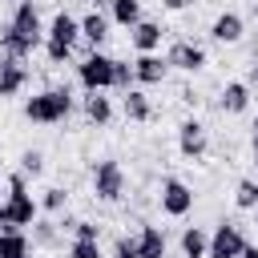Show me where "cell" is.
<instances>
[{"instance_id": "6da1fadb", "label": "cell", "mask_w": 258, "mask_h": 258, "mask_svg": "<svg viewBox=\"0 0 258 258\" xmlns=\"http://www.w3.org/2000/svg\"><path fill=\"white\" fill-rule=\"evenodd\" d=\"M44 24H40V8H36V0H16V8H12V20L4 24V32H0V52H4V60H24V56H32V48L44 40Z\"/></svg>"}, {"instance_id": "7a4b0ae2", "label": "cell", "mask_w": 258, "mask_h": 258, "mask_svg": "<svg viewBox=\"0 0 258 258\" xmlns=\"http://www.w3.org/2000/svg\"><path fill=\"white\" fill-rule=\"evenodd\" d=\"M73 113V93L69 85H52V89H40L24 101V117L36 121V125H60L64 117Z\"/></svg>"}, {"instance_id": "3957f363", "label": "cell", "mask_w": 258, "mask_h": 258, "mask_svg": "<svg viewBox=\"0 0 258 258\" xmlns=\"http://www.w3.org/2000/svg\"><path fill=\"white\" fill-rule=\"evenodd\" d=\"M8 218H12V226L20 230V226H36V218H40V202L28 194V177L16 169V173H8Z\"/></svg>"}, {"instance_id": "277c9868", "label": "cell", "mask_w": 258, "mask_h": 258, "mask_svg": "<svg viewBox=\"0 0 258 258\" xmlns=\"http://www.w3.org/2000/svg\"><path fill=\"white\" fill-rule=\"evenodd\" d=\"M77 81L85 93H105L113 89V56H105L101 48H93L81 64H77Z\"/></svg>"}, {"instance_id": "5b68a950", "label": "cell", "mask_w": 258, "mask_h": 258, "mask_svg": "<svg viewBox=\"0 0 258 258\" xmlns=\"http://www.w3.org/2000/svg\"><path fill=\"white\" fill-rule=\"evenodd\" d=\"M93 194L101 202H121V194H125V169H121V161L101 157L93 165Z\"/></svg>"}, {"instance_id": "8992f818", "label": "cell", "mask_w": 258, "mask_h": 258, "mask_svg": "<svg viewBox=\"0 0 258 258\" xmlns=\"http://www.w3.org/2000/svg\"><path fill=\"white\" fill-rule=\"evenodd\" d=\"M246 246H250V242H246L242 226H234V222H218L214 234H210V254H206V258H242Z\"/></svg>"}, {"instance_id": "52a82bcc", "label": "cell", "mask_w": 258, "mask_h": 258, "mask_svg": "<svg viewBox=\"0 0 258 258\" xmlns=\"http://www.w3.org/2000/svg\"><path fill=\"white\" fill-rule=\"evenodd\" d=\"M157 202L169 218H185L194 210V189L181 181V177H161V189H157Z\"/></svg>"}, {"instance_id": "ba28073f", "label": "cell", "mask_w": 258, "mask_h": 258, "mask_svg": "<svg viewBox=\"0 0 258 258\" xmlns=\"http://www.w3.org/2000/svg\"><path fill=\"white\" fill-rule=\"evenodd\" d=\"M206 149H210L206 125H202L198 117H185V121L177 125V153H181V157H189V161H198Z\"/></svg>"}, {"instance_id": "9c48e42d", "label": "cell", "mask_w": 258, "mask_h": 258, "mask_svg": "<svg viewBox=\"0 0 258 258\" xmlns=\"http://www.w3.org/2000/svg\"><path fill=\"white\" fill-rule=\"evenodd\" d=\"M169 69H181V73H202L206 69V48L194 44V40H173L169 52H165Z\"/></svg>"}, {"instance_id": "30bf717a", "label": "cell", "mask_w": 258, "mask_h": 258, "mask_svg": "<svg viewBox=\"0 0 258 258\" xmlns=\"http://www.w3.org/2000/svg\"><path fill=\"white\" fill-rule=\"evenodd\" d=\"M44 40H52V44H64V48H73L77 40H81V20L77 16H69L64 8L48 20V32H44Z\"/></svg>"}, {"instance_id": "8fae6325", "label": "cell", "mask_w": 258, "mask_h": 258, "mask_svg": "<svg viewBox=\"0 0 258 258\" xmlns=\"http://www.w3.org/2000/svg\"><path fill=\"white\" fill-rule=\"evenodd\" d=\"M242 32H246V24H242L238 12H218L214 24H210V40H218V44H238Z\"/></svg>"}, {"instance_id": "7c38bea8", "label": "cell", "mask_w": 258, "mask_h": 258, "mask_svg": "<svg viewBox=\"0 0 258 258\" xmlns=\"http://www.w3.org/2000/svg\"><path fill=\"white\" fill-rule=\"evenodd\" d=\"M133 73H137V85H161L165 73H169V60L157 56V52H141L133 60Z\"/></svg>"}, {"instance_id": "4fadbf2b", "label": "cell", "mask_w": 258, "mask_h": 258, "mask_svg": "<svg viewBox=\"0 0 258 258\" xmlns=\"http://www.w3.org/2000/svg\"><path fill=\"white\" fill-rule=\"evenodd\" d=\"M109 16L105 12H97V8H89L85 16H81V40H89V48H101L105 44V36H109Z\"/></svg>"}, {"instance_id": "5bb4252c", "label": "cell", "mask_w": 258, "mask_h": 258, "mask_svg": "<svg viewBox=\"0 0 258 258\" xmlns=\"http://www.w3.org/2000/svg\"><path fill=\"white\" fill-rule=\"evenodd\" d=\"M218 109L230 113V117L246 113V109H250V85H246V81H230V85L222 89V97H218Z\"/></svg>"}, {"instance_id": "9a60e30c", "label": "cell", "mask_w": 258, "mask_h": 258, "mask_svg": "<svg viewBox=\"0 0 258 258\" xmlns=\"http://www.w3.org/2000/svg\"><path fill=\"white\" fill-rule=\"evenodd\" d=\"M169 242H165V230L161 226H141L137 234V258H165Z\"/></svg>"}, {"instance_id": "2e32d148", "label": "cell", "mask_w": 258, "mask_h": 258, "mask_svg": "<svg viewBox=\"0 0 258 258\" xmlns=\"http://www.w3.org/2000/svg\"><path fill=\"white\" fill-rule=\"evenodd\" d=\"M129 40H133L137 56H141V52H157V48H161V24H157V20H141L137 28H129Z\"/></svg>"}, {"instance_id": "e0dca14e", "label": "cell", "mask_w": 258, "mask_h": 258, "mask_svg": "<svg viewBox=\"0 0 258 258\" xmlns=\"http://www.w3.org/2000/svg\"><path fill=\"white\" fill-rule=\"evenodd\" d=\"M28 85V69L20 60H0V97H16Z\"/></svg>"}, {"instance_id": "ac0fdd59", "label": "cell", "mask_w": 258, "mask_h": 258, "mask_svg": "<svg viewBox=\"0 0 258 258\" xmlns=\"http://www.w3.org/2000/svg\"><path fill=\"white\" fill-rule=\"evenodd\" d=\"M81 109H85V121H89V125H109V121H113V101H109L105 93H89Z\"/></svg>"}, {"instance_id": "d6986e66", "label": "cell", "mask_w": 258, "mask_h": 258, "mask_svg": "<svg viewBox=\"0 0 258 258\" xmlns=\"http://www.w3.org/2000/svg\"><path fill=\"white\" fill-rule=\"evenodd\" d=\"M210 254V234L202 226H185L181 230V258H206Z\"/></svg>"}, {"instance_id": "ffe728a7", "label": "cell", "mask_w": 258, "mask_h": 258, "mask_svg": "<svg viewBox=\"0 0 258 258\" xmlns=\"http://www.w3.org/2000/svg\"><path fill=\"white\" fill-rule=\"evenodd\" d=\"M121 109H125V117H129V121H137V125H145V121L153 117V105H149V97H145L141 89H129V93H125V101H121Z\"/></svg>"}, {"instance_id": "44dd1931", "label": "cell", "mask_w": 258, "mask_h": 258, "mask_svg": "<svg viewBox=\"0 0 258 258\" xmlns=\"http://www.w3.org/2000/svg\"><path fill=\"white\" fill-rule=\"evenodd\" d=\"M109 20L121 28H137L141 24V0H113L109 4Z\"/></svg>"}, {"instance_id": "7402d4cb", "label": "cell", "mask_w": 258, "mask_h": 258, "mask_svg": "<svg viewBox=\"0 0 258 258\" xmlns=\"http://www.w3.org/2000/svg\"><path fill=\"white\" fill-rule=\"evenodd\" d=\"M32 246L24 238V230H4L0 234V258H28Z\"/></svg>"}, {"instance_id": "603a6c76", "label": "cell", "mask_w": 258, "mask_h": 258, "mask_svg": "<svg viewBox=\"0 0 258 258\" xmlns=\"http://www.w3.org/2000/svg\"><path fill=\"white\" fill-rule=\"evenodd\" d=\"M64 230H73L77 242H101V226L89 218H64Z\"/></svg>"}, {"instance_id": "cb8c5ba5", "label": "cell", "mask_w": 258, "mask_h": 258, "mask_svg": "<svg viewBox=\"0 0 258 258\" xmlns=\"http://www.w3.org/2000/svg\"><path fill=\"white\" fill-rule=\"evenodd\" d=\"M113 89H117V93L137 89V73H133V64H129V60H117V56H113Z\"/></svg>"}, {"instance_id": "d4e9b609", "label": "cell", "mask_w": 258, "mask_h": 258, "mask_svg": "<svg viewBox=\"0 0 258 258\" xmlns=\"http://www.w3.org/2000/svg\"><path fill=\"white\" fill-rule=\"evenodd\" d=\"M234 202L238 210H258V177H242L234 189Z\"/></svg>"}, {"instance_id": "484cf974", "label": "cell", "mask_w": 258, "mask_h": 258, "mask_svg": "<svg viewBox=\"0 0 258 258\" xmlns=\"http://www.w3.org/2000/svg\"><path fill=\"white\" fill-rule=\"evenodd\" d=\"M64 206H69V194H64L60 185H48V189L40 194V210H44V214H60Z\"/></svg>"}, {"instance_id": "4316f807", "label": "cell", "mask_w": 258, "mask_h": 258, "mask_svg": "<svg viewBox=\"0 0 258 258\" xmlns=\"http://www.w3.org/2000/svg\"><path fill=\"white\" fill-rule=\"evenodd\" d=\"M40 169H44V153H40V149H24V153H20V173H24V177H36Z\"/></svg>"}, {"instance_id": "83f0119b", "label": "cell", "mask_w": 258, "mask_h": 258, "mask_svg": "<svg viewBox=\"0 0 258 258\" xmlns=\"http://www.w3.org/2000/svg\"><path fill=\"white\" fill-rule=\"evenodd\" d=\"M113 258H137V238H133V234H117Z\"/></svg>"}, {"instance_id": "f1b7e54d", "label": "cell", "mask_w": 258, "mask_h": 258, "mask_svg": "<svg viewBox=\"0 0 258 258\" xmlns=\"http://www.w3.org/2000/svg\"><path fill=\"white\" fill-rule=\"evenodd\" d=\"M69 258H105V254H101V242H77V238H73Z\"/></svg>"}, {"instance_id": "f546056e", "label": "cell", "mask_w": 258, "mask_h": 258, "mask_svg": "<svg viewBox=\"0 0 258 258\" xmlns=\"http://www.w3.org/2000/svg\"><path fill=\"white\" fill-rule=\"evenodd\" d=\"M32 238H36V246H52V242H56V226L36 218V226H32Z\"/></svg>"}, {"instance_id": "4dcf8cb0", "label": "cell", "mask_w": 258, "mask_h": 258, "mask_svg": "<svg viewBox=\"0 0 258 258\" xmlns=\"http://www.w3.org/2000/svg\"><path fill=\"white\" fill-rule=\"evenodd\" d=\"M44 56H48V64H64V60L73 56V48H64V44H52V40H44Z\"/></svg>"}, {"instance_id": "1f68e13d", "label": "cell", "mask_w": 258, "mask_h": 258, "mask_svg": "<svg viewBox=\"0 0 258 258\" xmlns=\"http://www.w3.org/2000/svg\"><path fill=\"white\" fill-rule=\"evenodd\" d=\"M246 85H250V89H258V56H254V60H250V69H246Z\"/></svg>"}, {"instance_id": "d6a6232c", "label": "cell", "mask_w": 258, "mask_h": 258, "mask_svg": "<svg viewBox=\"0 0 258 258\" xmlns=\"http://www.w3.org/2000/svg\"><path fill=\"white\" fill-rule=\"evenodd\" d=\"M161 4H165V8H169V12H181V8H185V4H189V0H161Z\"/></svg>"}, {"instance_id": "836d02e7", "label": "cell", "mask_w": 258, "mask_h": 258, "mask_svg": "<svg viewBox=\"0 0 258 258\" xmlns=\"http://www.w3.org/2000/svg\"><path fill=\"white\" fill-rule=\"evenodd\" d=\"M250 149L258 153V117H254V125H250Z\"/></svg>"}, {"instance_id": "e575fe53", "label": "cell", "mask_w": 258, "mask_h": 258, "mask_svg": "<svg viewBox=\"0 0 258 258\" xmlns=\"http://www.w3.org/2000/svg\"><path fill=\"white\" fill-rule=\"evenodd\" d=\"M109 4H113V0H89V8H97V12H101V8H109Z\"/></svg>"}, {"instance_id": "d590c367", "label": "cell", "mask_w": 258, "mask_h": 258, "mask_svg": "<svg viewBox=\"0 0 258 258\" xmlns=\"http://www.w3.org/2000/svg\"><path fill=\"white\" fill-rule=\"evenodd\" d=\"M242 258H258V246H246V254Z\"/></svg>"}, {"instance_id": "8d00e7d4", "label": "cell", "mask_w": 258, "mask_h": 258, "mask_svg": "<svg viewBox=\"0 0 258 258\" xmlns=\"http://www.w3.org/2000/svg\"><path fill=\"white\" fill-rule=\"evenodd\" d=\"M254 226H258V210H254Z\"/></svg>"}, {"instance_id": "74e56055", "label": "cell", "mask_w": 258, "mask_h": 258, "mask_svg": "<svg viewBox=\"0 0 258 258\" xmlns=\"http://www.w3.org/2000/svg\"><path fill=\"white\" fill-rule=\"evenodd\" d=\"M0 173H4V161H0Z\"/></svg>"}, {"instance_id": "f35d334b", "label": "cell", "mask_w": 258, "mask_h": 258, "mask_svg": "<svg viewBox=\"0 0 258 258\" xmlns=\"http://www.w3.org/2000/svg\"><path fill=\"white\" fill-rule=\"evenodd\" d=\"M254 165H258V153H254Z\"/></svg>"}]
</instances>
